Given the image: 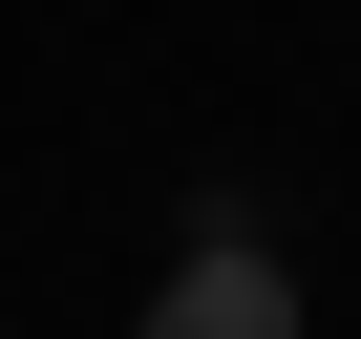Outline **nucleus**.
<instances>
[{
	"label": "nucleus",
	"instance_id": "f257e3e1",
	"mask_svg": "<svg viewBox=\"0 0 361 339\" xmlns=\"http://www.w3.org/2000/svg\"><path fill=\"white\" fill-rule=\"evenodd\" d=\"M128 339H298V276H276V234H192V255H170V297H149Z\"/></svg>",
	"mask_w": 361,
	"mask_h": 339
}]
</instances>
